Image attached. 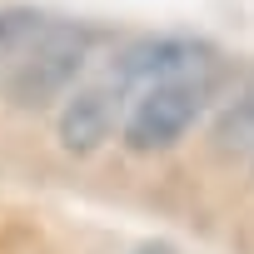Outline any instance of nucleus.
<instances>
[{"instance_id": "obj_1", "label": "nucleus", "mask_w": 254, "mask_h": 254, "mask_svg": "<svg viewBox=\"0 0 254 254\" xmlns=\"http://www.w3.org/2000/svg\"><path fill=\"white\" fill-rule=\"evenodd\" d=\"M219 90H224V60L209 45L180 35H145L140 75L130 85L115 140H125V150L135 155L175 150L214 110Z\"/></svg>"}, {"instance_id": "obj_2", "label": "nucleus", "mask_w": 254, "mask_h": 254, "mask_svg": "<svg viewBox=\"0 0 254 254\" xmlns=\"http://www.w3.org/2000/svg\"><path fill=\"white\" fill-rule=\"evenodd\" d=\"M100 30L45 10H0V100L15 110H45L70 95L95 60Z\"/></svg>"}, {"instance_id": "obj_3", "label": "nucleus", "mask_w": 254, "mask_h": 254, "mask_svg": "<svg viewBox=\"0 0 254 254\" xmlns=\"http://www.w3.org/2000/svg\"><path fill=\"white\" fill-rule=\"evenodd\" d=\"M224 145H234L239 155H249L254 160V80L244 85V95L229 105V115H224Z\"/></svg>"}]
</instances>
